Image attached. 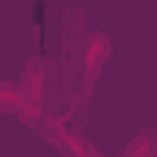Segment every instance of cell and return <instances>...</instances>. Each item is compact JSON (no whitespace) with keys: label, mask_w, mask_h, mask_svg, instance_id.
<instances>
[{"label":"cell","mask_w":157,"mask_h":157,"mask_svg":"<svg viewBox=\"0 0 157 157\" xmlns=\"http://www.w3.org/2000/svg\"><path fill=\"white\" fill-rule=\"evenodd\" d=\"M18 88L26 95V113H37L40 106H44V95H48V62L44 59H29L26 70H22Z\"/></svg>","instance_id":"6da1fadb"},{"label":"cell","mask_w":157,"mask_h":157,"mask_svg":"<svg viewBox=\"0 0 157 157\" xmlns=\"http://www.w3.org/2000/svg\"><path fill=\"white\" fill-rule=\"evenodd\" d=\"M113 44L106 33H88L84 37V51H80V66H84V88H91V80L99 77V70L106 66Z\"/></svg>","instance_id":"7a4b0ae2"},{"label":"cell","mask_w":157,"mask_h":157,"mask_svg":"<svg viewBox=\"0 0 157 157\" xmlns=\"http://www.w3.org/2000/svg\"><path fill=\"white\" fill-rule=\"evenodd\" d=\"M0 113H26V95L18 88V80H0Z\"/></svg>","instance_id":"3957f363"},{"label":"cell","mask_w":157,"mask_h":157,"mask_svg":"<svg viewBox=\"0 0 157 157\" xmlns=\"http://www.w3.org/2000/svg\"><path fill=\"white\" fill-rule=\"evenodd\" d=\"M121 157H157V132L154 128H143V132L128 143V150Z\"/></svg>","instance_id":"277c9868"}]
</instances>
